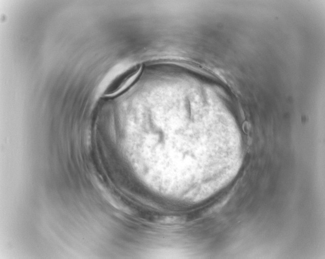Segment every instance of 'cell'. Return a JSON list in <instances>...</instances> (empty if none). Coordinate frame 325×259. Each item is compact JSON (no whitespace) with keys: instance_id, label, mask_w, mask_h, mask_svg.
<instances>
[{"instance_id":"6da1fadb","label":"cell","mask_w":325,"mask_h":259,"mask_svg":"<svg viewBox=\"0 0 325 259\" xmlns=\"http://www.w3.org/2000/svg\"><path fill=\"white\" fill-rule=\"evenodd\" d=\"M140 67L134 68L132 70L127 72L124 75L112 84L105 92L106 96L116 95L126 89L135 79L139 72Z\"/></svg>"}]
</instances>
